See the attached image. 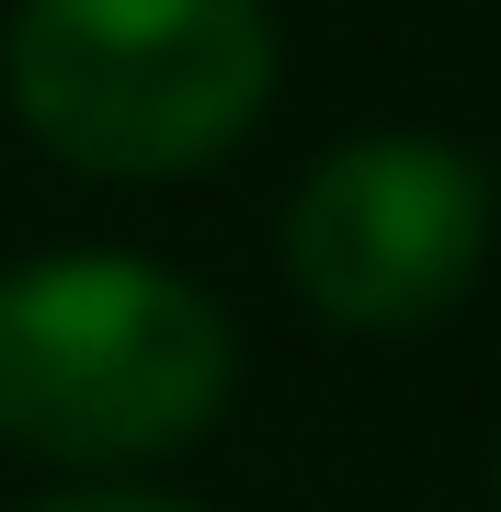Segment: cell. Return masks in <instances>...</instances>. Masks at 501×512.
Instances as JSON below:
<instances>
[{
    "label": "cell",
    "mask_w": 501,
    "mask_h": 512,
    "mask_svg": "<svg viewBox=\"0 0 501 512\" xmlns=\"http://www.w3.org/2000/svg\"><path fill=\"white\" fill-rule=\"evenodd\" d=\"M285 35L262 0H12L0 92L23 137L92 183H171L228 160L274 103Z\"/></svg>",
    "instance_id": "cell-2"
},
{
    "label": "cell",
    "mask_w": 501,
    "mask_h": 512,
    "mask_svg": "<svg viewBox=\"0 0 501 512\" xmlns=\"http://www.w3.org/2000/svg\"><path fill=\"white\" fill-rule=\"evenodd\" d=\"M240 342L149 251H46L0 274V444L46 467H137L228 410Z\"/></svg>",
    "instance_id": "cell-1"
},
{
    "label": "cell",
    "mask_w": 501,
    "mask_h": 512,
    "mask_svg": "<svg viewBox=\"0 0 501 512\" xmlns=\"http://www.w3.org/2000/svg\"><path fill=\"white\" fill-rule=\"evenodd\" d=\"M490 171L445 137H342L285 194V274L331 330H422L479 285Z\"/></svg>",
    "instance_id": "cell-3"
},
{
    "label": "cell",
    "mask_w": 501,
    "mask_h": 512,
    "mask_svg": "<svg viewBox=\"0 0 501 512\" xmlns=\"http://www.w3.org/2000/svg\"><path fill=\"white\" fill-rule=\"evenodd\" d=\"M23 512H194V501H171V490H126V478H92V490H46V501H23Z\"/></svg>",
    "instance_id": "cell-4"
}]
</instances>
